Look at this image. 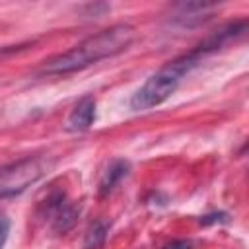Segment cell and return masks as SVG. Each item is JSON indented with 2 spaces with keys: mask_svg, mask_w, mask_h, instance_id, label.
<instances>
[{
  "mask_svg": "<svg viewBox=\"0 0 249 249\" xmlns=\"http://www.w3.org/2000/svg\"><path fill=\"white\" fill-rule=\"evenodd\" d=\"M134 41V27L128 23H115L107 29H101L82 43L74 45L72 49L49 58L41 68L39 74H68L82 70L89 64H95L103 58H111L130 47Z\"/></svg>",
  "mask_w": 249,
  "mask_h": 249,
  "instance_id": "cell-1",
  "label": "cell"
},
{
  "mask_svg": "<svg viewBox=\"0 0 249 249\" xmlns=\"http://www.w3.org/2000/svg\"><path fill=\"white\" fill-rule=\"evenodd\" d=\"M105 237H107V224L97 220L89 226L88 233H86V241H84V247L86 249H99L103 243H105Z\"/></svg>",
  "mask_w": 249,
  "mask_h": 249,
  "instance_id": "cell-7",
  "label": "cell"
},
{
  "mask_svg": "<svg viewBox=\"0 0 249 249\" xmlns=\"http://www.w3.org/2000/svg\"><path fill=\"white\" fill-rule=\"evenodd\" d=\"M226 220H228V214H226V212H214V214L202 216V218H200V224H202V226H208V224H214V222H226Z\"/></svg>",
  "mask_w": 249,
  "mask_h": 249,
  "instance_id": "cell-8",
  "label": "cell"
},
{
  "mask_svg": "<svg viewBox=\"0 0 249 249\" xmlns=\"http://www.w3.org/2000/svg\"><path fill=\"white\" fill-rule=\"evenodd\" d=\"M128 171H130V163H128L126 160H113V161L107 165V169L103 171V175H101V181H99V195L103 196V195L111 193V191L115 189V185H117L123 177L128 175Z\"/></svg>",
  "mask_w": 249,
  "mask_h": 249,
  "instance_id": "cell-6",
  "label": "cell"
},
{
  "mask_svg": "<svg viewBox=\"0 0 249 249\" xmlns=\"http://www.w3.org/2000/svg\"><path fill=\"white\" fill-rule=\"evenodd\" d=\"M191 247H193V243L189 239H173L163 245V249H191Z\"/></svg>",
  "mask_w": 249,
  "mask_h": 249,
  "instance_id": "cell-10",
  "label": "cell"
},
{
  "mask_svg": "<svg viewBox=\"0 0 249 249\" xmlns=\"http://www.w3.org/2000/svg\"><path fill=\"white\" fill-rule=\"evenodd\" d=\"M204 56L198 54L195 49L187 54H181L161 66L154 76H150L140 89L134 91L130 97V107L134 111H146L152 107L161 105L179 86V82L202 60Z\"/></svg>",
  "mask_w": 249,
  "mask_h": 249,
  "instance_id": "cell-2",
  "label": "cell"
},
{
  "mask_svg": "<svg viewBox=\"0 0 249 249\" xmlns=\"http://www.w3.org/2000/svg\"><path fill=\"white\" fill-rule=\"evenodd\" d=\"M47 208H49V218H51V224H53L54 231H66L76 222L78 208L72 206L64 198V195H54L53 198H49Z\"/></svg>",
  "mask_w": 249,
  "mask_h": 249,
  "instance_id": "cell-4",
  "label": "cell"
},
{
  "mask_svg": "<svg viewBox=\"0 0 249 249\" xmlns=\"http://www.w3.org/2000/svg\"><path fill=\"white\" fill-rule=\"evenodd\" d=\"M93 121H95V99L91 95H86L70 111V115L66 119V130L84 132L91 126Z\"/></svg>",
  "mask_w": 249,
  "mask_h": 249,
  "instance_id": "cell-5",
  "label": "cell"
},
{
  "mask_svg": "<svg viewBox=\"0 0 249 249\" xmlns=\"http://www.w3.org/2000/svg\"><path fill=\"white\" fill-rule=\"evenodd\" d=\"M53 160L47 156H27L0 169V200L23 193L27 187L37 183L51 167Z\"/></svg>",
  "mask_w": 249,
  "mask_h": 249,
  "instance_id": "cell-3",
  "label": "cell"
},
{
  "mask_svg": "<svg viewBox=\"0 0 249 249\" xmlns=\"http://www.w3.org/2000/svg\"><path fill=\"white\" fill-rule=\"evenodd\" d=\"M8 233H10V220L6 216H0V249L8 239Z\"/></svg>",
  "mask_w": 249,
  "mask_h": 249,
  "instance_id": "cell-9",
  "label": "cell"
}]
</instances>
